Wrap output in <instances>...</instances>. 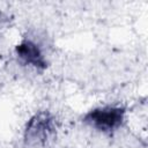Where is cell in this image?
Returning a JSON list of instances; mask_svg holds the SVG:
<instances>
[{"instance_id":"2","label":"cell","mask_w":148,"mask_h":148,"mask_svg":"<svg viewBox=\"0 0 148 148\" xmlns=\"http://www.w3.org/2000/svg\"><path fill=\"white\" fill-rule=\"evenodd\" d=\"M125 114L126 109L123 106L104 105L88 111L83 116L82 121L99 132L111 134L123 126Z\"/></svg>"},{"instance_id":"4","label":"cell","mask_w":148,"mask_h":148,"mask_svg":"<svg viewBox=\"0 0 148 148\" xmlns=\"http://www.w3.org/2000/svg\"><path fill=\"white\" fill-rule=\"evenodd\" d=\"M10 22L12 17L3 10H0V37L8 30V28L10 27Z\"/></svg>"},{"instance_id":"3","label":"cell","mask_w":148,"mask_h":148,"mask_svg":"<svg viewBox=\"0 0 148 148\" xmlns=\"http://www.w3.org/2000/svg\"><path fill=\"white\" fill-rule=\"evenodd\" d=\"M15 54L23 65L30 66L37 71H44L49 66L42 47L31 38H22L15 45Z\"/></svg>"},{"instance_id":"1","label":"cell","mask_w":148,"mask_h":148,"mask_svg":"<svg viewBox=\"0 0 148 148\" xmlns=\"http://www.w3.org/2000/svg\"><path fill=\"white\" fill-rule=\"evenodd\" d=\"M57 138L54 116L42 110L29 118L23 131V143L27 148H49Z\"/></svg>"}]
</instances>
